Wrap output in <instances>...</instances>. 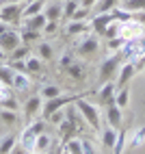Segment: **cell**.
Listing matches in <instances>:
<instances>
[{
  "label": "cell",
  "mask_w": 145,
  "mask_h": 154,
  "mask_svg": "<svg viewBox=\"0 0 145 154\" xmlns=\"http://www.w3.org/2000/svg\"><path fill=\"white\" fill-rule=\"evenodd\" d=\"M74 104H76L78 113L82 115V119H85L93 130H98V132H100V130H102V126H100V113H98V109L93 106L91 102H87L85 98H78Z\"/></svg>",
  "instance_id": "obj_1"
},
{
  "label": "cell",
  "mask_w": 145,
  "mask_h": 154,
  "mask_svg": "<svg viewBox=\"0 0 145 154\" xmlns=\"http://www.w3.org/2000/svg\"><path fill=\"white\" fill-rule=\"evenodd\" d=\"M121 59H123V54L115 52V54H110L108 59L102 61V63H100V83H106V80H110L113 76L117 74V69L121 65Z\"/></svg>",
  "instance_id": "obj_2"
},
{
  "label": "cell",
  "mask_w": 145,
  "mask_h": 154,
  "mask_svg": "<svg viewBox=\"0 0 145 154\" xmlns=\"http://www.w3.org/2000/svg\"><path fill=\"white\" fill-rule=\"evenodd\" d=\"M80 96H56V98H52V100H46L44 102V106H41V115H44V119L48 122V117L52 115L54 111H59V109H63L65 104H69V102H76Z\"/></svg>",
  "instance_id": "obj_3"
},
{
  "label": "cell",
  "mask_w": 145,
  "mask_h": 154,
  "mask_svg": "<svg viewBox=\"0 0 145 154\" xmlns=\"http://www.w3.org/2000/svg\"><path fill=\"white\" fill-rule=\"evenodd\" d=\"M0 20L7 22L9 26L22 20V2H5L0 7Z\"/></svg>",
  "instance_id": "obj_4"
},
{
  "label": "cell",
  "mask_w": 145,
  "mask_h": 154,
  "mask_svg": "<svg viewBox=\"0 0 145 154\" xmlns=\"http://www.w3.org/2000/svg\"><path fill=\"white\" fill-rule=\"evenodd\" d=\"M115 94H117V85L110 83V80H106V83H102L100 91H98V102L102 106H108L115 102Z\"/></svg>",
  "instance_id": "obj_5"
},
{
  "label": "cell",
  "mask_w": 145,
  "mask_h": 154,
  "mask_svg": "<svg viewBox=\"0 0 145 154\" xmlns=\"http://www.w3.org/2000/svg\"><path fill=\"white\" fill-rule=\"evenodd\" d=\"M20 44H22V39H20V33H15L13 28H9L7 33L0 35V48H2L7 54L11 52V50H15Z\"/></svg>",
  "instance_id": "obj_6"
},
{
  "label": "cell",
  "mask_w": 145,
  "mask_h": 154,
  "mask_svg": "<svg viewBox=\"0 0 145 154\" xmlns=\"http://www.w3.org/2000/svg\"><path fill=\"white\" fill-rule=\"evenodd\" d=\"M33 87V78L26 72H13V80H11V89H15L17 94H24Z\"/></svg>",
  "instance_id": "obj_7"
},
{
  "label": "cell",
  "mask_w": 145,
  "mask_h": 154,
  "mask_svg": "<svg viewBox=\"0 0 145 154\" xmlns=\"http://www.w3.org/2000/svg\"><path fill=\"white\" fill-rule=\"evenodd\" d=\"M41 106H44V98H41V96H30V98L24 102V115H26V122H33V117L41 113Z\"/></svg>",
  "instance_id": "obj_8"
},
{
  "label": "cell",
  "mask_w": 145,
  "mask_h": 154,
  "mask_svg": "<svg viewBox=\"0 0 145 154\" xmlns=\"http://www.w3.org/2000/svg\"><path fill=\"white\" fill-rule=\"evenodd\" d=\"M134 74H137V67H134V63H123V65H119V69H117V89L119 87H126L130 80L134 78Z\"/></svg>",
  "instance_id": "obj_9"
},
{
  "label": "cell",
  "mask_w": 145,
  "mask_h": 154,
  "mask_svg": "<svg viewBox=\"0 0 145 154\" xmlns=\"http://www.w3.org/2000/svg\"><path fill=\"white\" fill-rule=\"evenodd\" d=\"M106 122H108V126H113V128H121V124H123V115H121V109L113 102V104H108L106 106Z\"/></svg>",
  "instance_id": "obj_10"
},
{
  "label": "cell",
  "mask_w": 145,
  "mask_h": 154,
  "mask_svg": "<svg viewBox=\"0 0 145 154\" xmlns=\"http://www.w3.org/2000/svg\"><path fill=\"white\" fill-rule=\"evenodd\" d=\"M98 48H100V42H98V39L91 37V35H85V37H82V42H80V46H78V54H82V57L95 54Z\"/></svg>",
  "instance_id": "obj_11"
},
{
  "label": "cell",
  "mask_w": 145,
  "mask_h": 154,
  "mask_svg": "<svg viewBox=\"0 0 145 154\" xmlns=\"http://www.w3.org/2000/svg\"><path fill=\"white\" fill-rule=\"evenodd\" d=\"M110 22H113V15H110V13H98L95 17L91 20V28L95 30L98 35L104 37V30L108 28V24H110Z\"/></svg>",
  "instance_id": "obj_12"
},
{
  "label": "cell",
  "mask_w": 145,
  "mask_h": 154,
  "mask_svg": "<svg viewBox=\"0 0 145 154\" xmlns=\"http://www.w3.org/2000/svg\"><path fill=\"white\" fill-rule=\"evenodd\" d=\"M141 35V24L137 22V20H130V22H123L121 28H119V37L123 39H134Z\"/></svg>",
  "instance_id": "obj_13"
},
{
  "label": "cell",
  "mask_w": 145,
  "mask_h": 154,
  "mask_svg": "<svg viewBox=\"0 0 145 154\" xmlns=\"http://www.w3.org/2000/svg\"><path fill=\"white\" fill-rule=\"evenodd\" d=\"M117 128L113 126H106L104 130H100V143L104 150H113V146H115V139H117Z\"/></svg>",
  "instance_id": "obj_14"
},
{
  "label": "cell",
  "mask_w": 145,
  "mask_h": 154,
  "mask_svg": "<svg viewBox=\"0 0 145 154\" xmlns=\"http://www.w3.org/2000/svg\"><path fill=\"white\" fill-rule=\"evenodd\" d=\"M89 30V24H85V20H69L67 26H65V33L69 37H76V35H85Z\"/></svg>",
  "instance_id": "obj_15"
},
{
  "label": "cell",
  "mask_w": 145,
  "mask_h": 154,
  "mask_svg": "<svg viewBox=\"0 0 145 154\" xmlns=\"http://www.w3.org/2000/svg\"><path fill=\"white\" fill-rule=\"evenodd\" d=\"M44 0H28V2L22 7V17L26 20V17H33V15H37V13H44Z\"/></svg>",
  "instance_id": "obj_16"
},
{
  "label": "cell",
  "mask_w": 145,
  "mask_h": 154,
  "mask_svg": "<svg viewBox=\"0 0 145 154\" xmlns=\"http://www.w3.org/2000/svg\"><path fill=\"white\" fill-rule=\"evenodd\" d=\"M20 143H22V146L28 150V152H33L35 150V141H37V135L33 132V128L30 126H26L24 130H22V135H20V139H17Z\"/></svg>",
  "instance_id": "obj_17"
},
{
  "label": "cell",
  "mask_w": 145,
  "mask_h": 154,
  "mask_svg": "<svg viewBox=\"0 0 145 154\" xmlns=\"http://www.w3.org/2000/svg\"><path fill=\"white\" fill-rule=\"evenodd\" d=\"M24 63H26V74H41V69H44V61L37 54H28Z\"/></svg>",
  "instance_id": "obj_18"
},
{
  "label": "cell",
  "mask_w": 145,
  "mask_h": 154,
  "mask_svg": "<svg viewBox=\"0 0 145 154\" xmlns=\"http://www.w3.org/2000/svg\"><path fill=\"white\" fill-rule=\"evenodd\" d=\"M44 15L50 20V22H59V20L63 17V5H59V2H52V5L44 7Z\"/></svg>",
  "instance_id": "obj_19"
},
{
  "label": "cell",
  "mask_w": 145,
  "mask_h": 154,
  "mask_svg": "<svg viewBox=\"0 0 145 154\" xmlns=\"http://www.w3.org/2000/svg\"><path fill=\"white\" fill-rule=\"evenodd\" d=\"M48 150H52V139H50L48 132H41V135H37V141H35V150L37 154H44Z\"/></svg>",
  "instance_id": "obj_20"
},
{
  "label": "cell",
  "mask_w": 145,
  "mask_h": 154,
  "mask_svg": "<svg viewBox=\"0 0 145 154\" xmlns=\"http://www.w3.org/2000/svg\"><path fill=\"white\" fill-rule=\"evenodd\" d=\"M145 143V126H137L132 130V135L128 137V146L130 148H141Z\"/></svg>",
  "instance_id": "obj_21"
},
{
  "label": "cell",
  "mask_w": 145,
  "mask_h": 154,
  "mask_svg": "<svg viewBox=\"0 0 145 154\" xmlns=\"http://www.w3.org/2000/svg\"><path fill=\"white\" fill-rule=\"evenodd\" d=\"M46 22H48V17L44 15V13H37V15H33V17H26V28H30V30H44V26H46Z\"/></svg>",
  "instance_id": "obj_22"
},
{
  "label": "cell",
  "mask_w": 145,
  "mask_h": 154,
  "mask_svg": "<svg viewBox=\"0 0 145 154\" xmlns=\"http://www.w3.org/2000/svg\"><path fill=\"white\" fill-rule=\"evenodd\" d=\"M65 72H67V76H69L71 80H76V83L85 80V76H87L85 67H82V65H78V63H71V65H67V67H65Z\"/></svg>",
  "instance_id": "obj_23"
},
{
  "label": "cell",
  "mask_w": 145,
  "mask_h": 154,
  "mask_svg": "<svg viewBox=\"0 0 145 154\" xmlns=\"http://www.w3.org/2000/svg\"><path fill=\"white\" fill-rule=\"evenodd\" d=\"M110 15H113V20H115V22H119V24H123V22H130V20H134V13L126 11L123 7H115V9L110 11Z\"/></svg>",
  "instance_id": "obj_24"
},
{
  "label": "cell",
  "mask_w": 145,
  "mask_h": 154,
  "mask_svg": "<svg viewBox=\"0 0 145 154\" xmlns=\"http://www.w3.org/2000/svg\"><path fill=\"white\" fill-rule=\"evenodd\" d=\"M126 141H128V132L123 130V128H119V132H117V139H115V146H113L110 154H121L123 150H126Z\"/></svg>",
  "instance_id": "obj_25"
},
{
  "label": "cell",
  "mask_w": 145,
  "mask_h": 154,
  "mask_svg": "<svg viewBox=\"0 0 145 154\" xmlns=\"http://www.w3.org/2000/svg\"><path fill=\"white\" fill-rule=\"evenodd\" d=\"M119 2H121V0H98L93 7H95L98 13H110L115 7H119Z\"/></svg>",
  "instance_id": "obj_26"
},
{
  "label": "cell",
  "mask_w": 145,
  "mask_h": 154,
  "mask_svg": "<svg viewBox=\"0 0 145 154\" xmlns=\"http://www.w3.org/2000/svg\"><path fill=\"white\" fill-rule=\"evenodd\" d=\"M119 7H123V9H126V11H130V13L145 11V0H121Z\"/></svg>",
  "instance_id": "obj_27"
},
{
  "label": "cell",
  "mask_w": 145,
  "mask_h": 154,
  "mask_svg": "<svg viewBox=\"0 0 145 154\" xmlns=\"http://www.w3.org/2000/svg\"><path fill=\"white\" fill-rule=\"evenodd\" d=\"M28 54H30V46L20 44L15 50H11V52H9V59H11V61H24Z\"/></svg>",
  "instance_id": "obj_28"
},
{
  "label": "cell",
  "mask_w": 145,
  "mask_h": 154,
  "mask_svg": "<svg viewBox=\"0 0 145 154\" xmlns=\"http://www.w3.org/2000/svg\"><path fill=\"white\" fill-rule=\"evenodd\" d=\"M39 37H41L39 30H30V28H24L22 33H20V39H22V44H26V46L39 42Z\"/></svg>",
  "instance_id": "obj_29"
},
{
  "label": "cell",
  "mask_w": 145,
  "mask_h": 154,
  "mask_svg": "<svg viewBox=\"0 0 145 154\" xmlns=\"http://www.w3.org/2000/svg\"><path fill=\"white\" fill-rule=\"evenodd\" d=\"M128 102H130V91H128L126 87H119L117 94H115V104H117L119 109H126Z\"/></svg>",
  "instance_id": "obj_30"
},
{
  "label": "cell",
  "mask_w": 145,
  "mask_h": 154,
  "mask_svg": "<svg viewBox=\"0 0 145 154\" xmlns=\"http://www.w3.org/2000/svg\"><path fill=\"white\" fill-rule=\"evenodd\" d=\"M78 7H80V0H67V2L63 5V17H61V20H67V22H69Z\"/></svg>",
  "instance_id": "obj_31"
},
{
  "label": "cell",
  "mask_w": 145,
  "mask_h": 154,
  "mask_svg": "<svg viewBox=\"0 0 145 154\" xmlns=\"http://www.w3.org/2000/svg\"><path fill=\"white\" fill-rule=\"evenodd\" d=\"M52 46H50L48 42H41L39 46H37V57L41 59V61H50V59H52Z\"/></svg>",
  "instance_id": "obj_32"
},
{
  "label": "cell",
  "mask_w": 145,
  "mask_h": 154,
  "mask_svg": "<svg viewBox=\"0 0 145 154\" xmlns=\"http://www.w3.org/2000/svg\"><path fill=\"white\" fill-rule=\"evenodd\" d=\"M15 143H17V139L13 135H5L2 139H0V154H9Z\"/></svg>",
  "instance_id": "obj_33"
},
{
  "label": "cell",
  "mask_w": 145,
  "mask_h": 154,
  "mask_svg": "<svg viewBox=\"0 0 145 154\" xmlns=\"http://www.w3.org/2000/svg\"><path fill=\"white\" fill-rule=\"evenodd\" d=\"M44 100H52L56 96H61V87L59 85H46L44 89H41V94H39Z\"/></svg>",
  "instance_id": "obj_34"
},
{
  "label": "cell",
  "mask_w": 145,
  "mask_h": 154,
  "mask_svg": "<svg viewBox=\"0 0 145 154\" xmlns=\"http://www.w3.org/2000/svg\"><path fill=\"white\" fill-rule=\"evenodd\" d=\"M123 44H126V39H123V37H110L108 39V50H110V52H121Z\"/></svg>",
  "instance_id": "obj_35"
},
{
  "label": "cell",
  "mask_w": 145,
  "mask_h": 154,
  "mask_svg": "<svg viewBox=\"0 0 145 154\" xmlns=\"http://www.w3.org/2000/svg\"><path fill=\"white\" fill-rule=\"evenodd\" d=\"M9 98H13V89L9 87L7 83H2V80H0V104H2V102H7Z\"/></svg>",
  "instance_id": "obj_36"
},
{
  "label": "cell",
  "mask_w": 145,
  "mask_h": 154,
  "mask_svg": "<svg viewBox=\"0 0 145 154\" xmlns=\"http://www.w3.org/2000/svg\"><path fill=\"white\" fill-rule=\"evenodd\" d=\"M0 119L7 122V124H15V122H17V115H15V111L5 109V111H0Z\"/></svg>",
  "instance_id": "obj_37"
},
{
  "label": "cell",
  "mask_w": 145,
  "mask_h": 154,
  "mask_svg": "<svg viewBox=\"0 0 145 154\" xmlns=\"http://www.w3.org/2000/svg\"><path fill=\"white\" fill-rule=\"evenodd\" d=\"M67 150H69V154H82V143L78 141V139H69L67 143Z\"/></svg>",
  "instance_id": "obj_38"
},
{
  "label": "cell",
  "mask_w": 145,
  "mask_h": 154,
  "mask_svg": "<svg viewBox=\"0 0 145 154\" xmlns=\"http://www.w3.org/2000/svg\"><path fill=\"white\" fill-rule=\"evenodd\" d=\"M46 126H48V122H46V119H37V122H33V124H30V128H33L35 135H41V132H46Z\"/></svg>",
  "instance_id": "obj_39"
},
{
  "label": "cell",
  "mask_w": 145,
  "mask_h": 154,
  "mask_svg": "<svg viewBox=\"0 0 145 154\" xmlns=\"http://www.w3.org/2000/svg\"><path fill=\"white\" fill-rule=\"evenodd\" d=\"M63 119H65V111H63V109L54 111L52 115L48 117V122H50V124H61V122H63Z\"/></svg>",
  "instance_id": "obj_40"
},
{
  "label": "cell",
  "mask_w": 145,
  "mask_h": 154,
  "mask_svg": "<svg viewBox=\"0 0 145 154\" xmlns=\"http://www.w3.org/2000/svg\"><path fill=\"white\" fill-rule=\"evenodd\" d=\"M80 143H82V154H95V148H93L91 139H80Z\"/></svg>",
  "instance_id": "obj_41"
},
{
  "label": "cell",
  "mask_w": 145,
  "mask_h": 154,
  "mask_svg": "<svg viewBox=\"0 0 145 154\" xmlns=\"http://www.w3.org/2000/svg\"><path fill=\"white\" fill-rule=\"evenodd\" d=\"M56 28H59V22H50V20H48L41 33H46V35H54V33H56Z\"/></svg>",
  "instance_id": "obj_42"
},
{
  "label": "cell",
  "mask_w": 145,
  "mask_h": 154,
  "mask_svg": "<svg viewBox=\"0 0 145 154\" xmlns=\"http://www.w3.org/2000/svg\"><path fill=\"white\" fill-rule=\"evenodd\" d=\"M87 13H89V9L80 5V7L76 9V13H74V15H71V20H82V17H87Z\"/></svg>",
  "instance_id": "obj_43"
},
{
  "label": "cell",
  "mask_w": 145,
  "mask_h": 154,
  "mask_svg": "<svg viewBox=\"0 0 145 154\" xmlns=\"http://www.w3.org/2000/svg\"><path fill=\"white\" fill-rule=\"evenodd\" d=\"M11 69L13 72H26V63L24 61H11Z\"/></svg>",
  "instance_id": "obj_44"
},
{
  "label": "cell",
  "mask_w": 145,
  "mask_h": 154,
  "mask_svg": "<svg viewBox=\"0 0 145 154\" xmlns=\"http://www.w3.org/2000/svg\"><path fill=\"white\" fill-rule=\"evenodd\" d=\"M9 154H28V150H26V148L22 146V143H20V141H17V143H15V146L11 148V152H9Z\"/></svg>",
  "instance_id": "obj_45"
},
{
  "label": "cell",
  "mask_w": 145,
  "mask_h": 154,
  "mask_svg": "<svg viewBox=\"0 0 145 154\" xmlns=\"http://www.w3.org/2000/svg\"><path fill=\"white\" fill-rule=\"evenodd\" d=\"M71 63H74V57H71V54L61 57V67H67V65H71Z\"/></svg>",
  "instance_id": "obj_46"
},
{
  "label": "cell",
  "mask_w": 145,
  "mask_h": 154,
  "mask_svg": "<svg viewBox=\"0 0 145 154\" xmlns=\"http://www.w3.org/2000/svg\"><path fill=\"white\" fill-rule=\"evenodd\" d=\"M134 20H137L141 26H145V11H137L134 13Z\"/></svg>",
  "instance_id": "obj_47"
},
{
  "label": "cell",
  "mask_w": 145,
  "mask_h": 154,
  "mask_svg": "<svg viewBox=\"0 0 145 154\" xmlns=\"http://www.w3.org/2000/svg\"><path fill=\"white\" fill-rule=\"evenodd\" d=\"M2 104H5V109H11V111H15V109H17V102H15L13 98H9L7 102H2Z\"/></svg>",
  "instance_id": "obj_48"
},
{
  "label": "cell",
  "mask_w": 145,
  "mask_h": 154,
  "mask_svg": "<svg viewBox=\"0 0 145 154\" xmlns=\"http://www.w3.org/2000/svg\"><path fill=\"white\" fill-rule=\"evenodd\" d=\"M95 2H98V0H80V5H82V7H87V9H91Z\"/></svg>",
  "instance_id": "obj_49"
},
{
  "label": "cell",
  "mask_w": 145,
  "mask_h": 154,
  "mask_svg": "<svg viewBox=\"0 0 145 154\" xmlns=\"http://www.w3.org/2000/svg\"><path fill=\"white\" fill-rule=\"evenodd\" d=\"M7 57H9V54L5 52V50H2V48H0V61H2V63H5V59H7Z\"/></svg>",
  "instance_id": "obj_50"
},
{
  "label": "cell",
  "mask_w": 145,
  "mask_h": 154,
  "mask_svg": "<svg viewBox=\"0 0 145 154\" xmlns=\"http://www.w3.org/2000/svg\"><path fill=\"white\" fill-rule=\"evenodd\" d=\"M59 154H69V150H67V146H65V143H63V148H61V152Z\"/></svg>",
  "instance_id": "obj_51"
},
{
  "label": "cell",
  "mask_w": 145,
  "mask_h": 154,
  "mask_svg": "<svg viewBox=\"0 0 145 154\" xmlns=\"http://www.w3.org/2000/svg\"><path fill=\"white\" fill-rule=\"evenodd\" d=\"M7 2H24V0H7Z\"/></svg>",
  "instance_id": "obj_52"
},
{
  "label": "cell",
  "mask_w": 145,
  "mask_h": 154,
  "mask_svg": "<svg viewBox=\"0 0 145 154\" xmlns=\"http://www.w3.org/2000/svg\"><path fill=\"white\" fill-rule=\"evenodd\" d=\"M44 154H54V152H52V150H48V152H44Z\"/></svg>",
  "instance_id": "obj_53"
}]
</instances>
